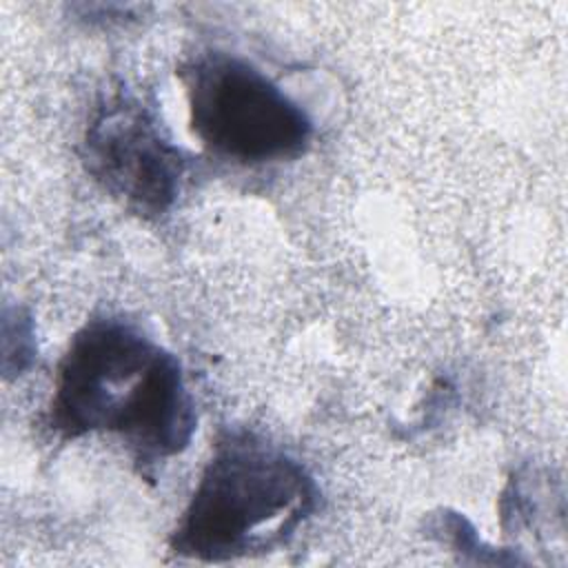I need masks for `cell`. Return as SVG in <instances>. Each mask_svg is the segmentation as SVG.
I'll return each instance as SVG.
<instances>
[{"mask_svg": "<svg viewBox=\"0 0 568 568\" xmlns=\"http://www.w3.org/2000/svg\"><path fill=\"white\" fill-rule=\"evenodd\" d=\"M82 162L111 197L142 217L171 209L184 171L182 151L153 113L124 91L95 106L82 140Z\"/></svg>", "mask_w": 568, "mask_h": 568, "instance_id": "4", "label": "cell"}, {"mask_svg": "<svg viewBox=\"0 0 568 568\" xmlns=\"http://www.w3.org/2000/svg\"><path fill=\"white\" fill-rule=\"evenodd\" d=\"M180 78L191 129L213 155L260 166L295 160L308 149L311 118L251 62L206 51L195 55Z\"/></svg>", "mask_w": 568, "mask_h": 568, "instance_id": "3", "label": "cell"}, {"mask_svg": "<svg viewBox=\"0 0 568 568\" xmlns=\"http://www.w3.org/2000/svg\"><path fill=\"white\" fill-rule=\"evenodd\" d=\"M195 424V402L178 357L138 324L104 315L75 331L49 404L55 435L111 433L138 464L153 466L180 455Z\"/></svg>", "mask_w": 568, "mask_h": 568, "instance_id": "1", "label": "cell"}, {"mask_svg": "<svg viewBox=\"0 0 568 568\" xmlns=\"http://www.w3.org/2000/svg\"><path fill=\"white\" fill-rule=\"evenodd\" d=\"M320 490L306 468L248 433L222 435L171 535V550L197 561L271 552L315 513Z\"/></svg>", "mask_w": 568, "mask_h": 568, "instance_id": "2", "label": "cell"}]
</instances>
